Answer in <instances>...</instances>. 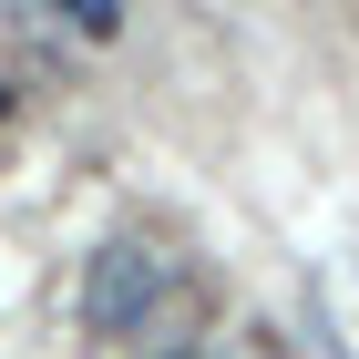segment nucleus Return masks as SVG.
<instances>
[{"label": "nucleus", "mask_w": 359, "mask_h": 359, "mask_svg": "<svg viewBox=\"0 0 359 359\" xmlns=\"http://www.w3.org/2000/svg\"><path fill=\"white\" fill-rule=\"evenodd\" d=\"M72 31H83V41H113V31H123V0H72Z\"/></svg>", "instance_id": "2"}, {"label": "nucleus", "mask_w": 359, "mask_h": 359, "mask_svg": "<svg viewBox=\"0 0 359 359\" xmlns=\"http://www.w3.org/2000/svg\"><path fill=\"white\" fill-rule=\"evenodd\" d=\"M0 113H11V93H0Z\"/></svg>", "instance_id": "3"}, {"label": "nucleus", "mask_w": 359, "mask_h": 359, "mask_svg": "<svg viewBox=\"0 0 359 359\" xmlns=\"http://www.w3.org/2000/svg\"><path fill=\"white\" fill-rule=\"evenodd\" d=\"M154 298H165V257H154V247H134V236L93 247V267H83V318H93L103 339H134L144 318H154Z\"/></svg>", "instance_id": "1"}]
</instances>
